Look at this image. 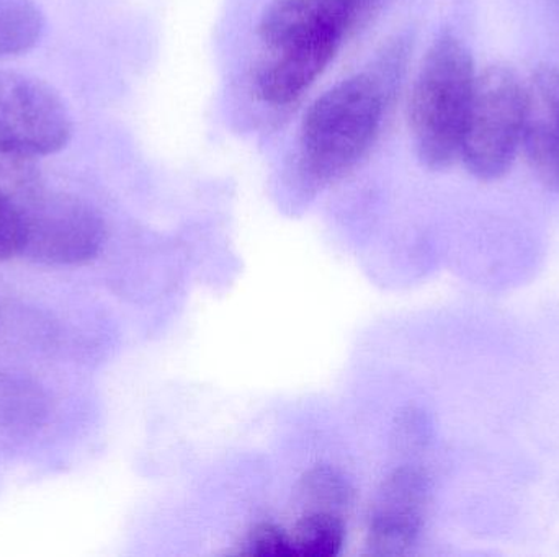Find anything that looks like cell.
I'll list each match as a JSON object with an SVG mask.
<instances>
[{
    "label": "cell",
    "mask_w": 559,
    "mask_h": 557,
    "mask_svg": "<svg viewBox=\"0 0 559 557\" xmlns=\"http://www.w3.org/2000/svg\"><path fill=\"white\" fill-rule=\"evenodd\" d=\"M475 78L472 55L453 35L440 36L424 58L409 124L417 156L429 169H447L460 156Z\"/></svg>",
    "instance_id": "obj_1"
},
{
    "label": "cell",
    "mask_w": 559,
    "mask_h": 557,
    "mask_svg": "<svg viewBox=\"0 0 559 557\" xmlns=\"http://www.w3.org/2000/svg\"><path fill=\"white\" fill-rule=\"evenodd\" d=\"M383 94L367 74L354 75L322 94L301 126L302 166L312 179H338L367 154L380 130Z\"/></svg>",
    "instance_id": "obj_2"
},
{
    "label": "cell",
    "mask_w": 559,
    "mask_h": 557,
    "mask_svg": "<svg viewBox=\"0 0 559 557\" xmlns=\"http://www.w3.org/2000/svg\"><path fill=\"white\" fill-rule=\"evenodd\" d=\"M525 87L514 72L489 68L475 78L460 156L476 179L492 182L508 173L522 143Z\"/></svg>",
    "instance_id": "obj_3"
},
{
    "label": "cell",
    "mask_w": 559,
    "mask_h": 557,
    "mask_svg": "<svg viewBox=\"0 0 559 557\" xmlns=\"http://www.w3.org/2000/svg\"><path fill=\"white\" fill-rule=\"evenodd\" d=\"M19 206L25 257L39 264L82 265L100 254L104 221L81 198L41 189Z\"/></svg>",
    "instance_id": "obj_4"
},
{
    "label": "cell",
    "mask_w": 559,
    "mask_h": 557,
    "mask_svg": "<svg viewBox=\"0 0 559 557\" xmlns=\"http://www.w3.org/2000/svg\"><path fill=\"white\" fill-rule=\"evenodd\" d=\"M71 136L68 105L51 85L0 71V146L38 159L64 149Z\"/></svg>",
    "instance_id": "obj_5"
},
{
    "label": "cell",
    "mask_w": 559,
    "mask_h": 557,
    "mask_svg": "<svg viewBox=\"0 0 559 557\" xmlns=\"http://www.w3.org/2000/svg\"><path fill=\"white\" fill-rule=\"evenodd\" d=\"M378 0H278L262 16L259 35L271 51L296 43L342 39L360 26Z\"/></svg>",
    "instance_id": "obj_6"
},
{
    "label": "cell",
    "mask_w": 559,
    "mask_h": 557,
    "mask_svg": "<svg viewBox=\"0 0 559 557\" xmlns=\"http://www.w3.org/2000/svg\"><path fill=\"white\" fill-rule=\"evenodd\" d=\"M427 504L426 480L416 471L404 470L391 476L374 506L368 548L373 555L406 553L417 542Z\"/></svg>",
    "instance_id": "obj_7"
},
{
    "label": "cell",
    "mask_w": 559,
    "mask_h": 557,
    "mask_svg": "<svg viewBox=\"0 0 559 557\" xmlns=\"http://www.w3.org/2000/svg\"><path fill=\"white\" fill-rule=\"evenodd\" d=\"M522 143L537 179L559 193V72L542 68L525 87Z\"/></svg>",
    "instance_id": "obj_8"
},
{
    "label": "cell",
    "mask_w": 559,
    "mask_h": 557,
    "mask_svg": "<svg viewBox=\"0 0 559 557\" xmlns=\"http://www.w3.org/2000/svg\"><path fill=\"white\" fill-rule=\"evenodd\" d=\"M341 43L332 39L296 43L275 49L271 61L261 69L258 90L271 105L295 101L334 59Z\"/></svg>",
    "instance_id": "obj_9"
},
{
    "label": "cell",
    "mask_w": 559,
    "mask_h": 557,
    "mask_svg": "<svg viewBox=\"0 0 559 557\" xmlns=\"http://www.w3.org/2000/svg\"><path fill=\"white\" fill-rule=\"evenodd\" d=\"M45 16L33 0H0V59L35 48Z\"/></svg>",
    "instance_id": "obj_10"
},
{
    "label": "cell",
    "mask_w": 559,
    "mask_h": 557,
    "mask_svg": "<svg viewBox=\"0 0 559 557\" xmlns=\"http://www.w3.org/2000/svg\"><path fill=\"white\" fill-rule=\"evenodd\" d=\"M289 538L295 556L332 557L344 546V523L335 513L308 512L296 523Z\"/></svg>",
    "instance_id": "obj_11"
},
{
    "label": "cell",
    "mask_w": 559,
    "mask_h": 557,
    "mask_svg": "<svg viewBox=\"0 0 559 557\" xmlns=\"http://www.w3.org/2000/svg\"><path fill=\"white\" fill-rule=\"evenodd\" d=\"M41 189L45 185L36 159L0 146V192L22 203Z\"/></svg>",
    "instance_id": "obj_12"
},
{
    "label": "cell",
    "mask_w": 559,
    "mask_h": 557,
    "mask_svg": "<svg viewBox=\"0 0 559 557\" xmlns=\"http://www.w3.org/2000/svg\"><path fill=\"white\" fill-rule=\"evenodd\" d=\"M306 499L311 502L309 512H329L338 516L337 510L348 500L347 483L331 470H316L305 477Z\"/></svg>",
    "instance_id": "obj_13"
},
{
    "label": "cell",
    "mask_w": 559,
    "mask_h": 557,
    "mask_svg": "<svg viewBox=\"0 0 559 557\" xmlns=\"http://www.w3.org/2000/svg\"><path fill=\"white\" fill-rule=\"evenodd\" d=\"M23 225L19 203L0 192V261L22 254Z\"/></svg>",
    "instance_id": "obj_14"
},
{
    "label": "cell",
    "mask_w": 559,
    "mask_h": 557,
    "mask_svg": "<svg viewBox=\"0 0 559 557\" xmlns=\"http://www.w3.org/2000/svg\"><path fill=\"white\" fill-rule=\"evenodd\" d=\"M245 553L259 557H292L293 545L288 533L275 525H259L249 533Z\"/></svg>",
    "instance_id": "obj_15"
}]
</instances>
